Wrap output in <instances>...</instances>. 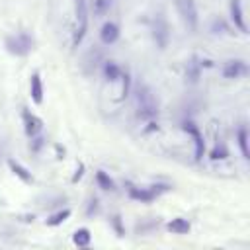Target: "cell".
Listing matches in <instances>:
<instances>
[{"mask_svg": "<svg viewBox=\"0 0 250 250\" xmlns=\"http://www.w3.org/2000/svg\"><path fill=\"white\" fill-rule=\"evenodd\" d=\"M135 109H137V117L141 121L154 127V121L158 117V100L154 98V94L148 86H139L137 88V92H135Z\"/></svg>", "mask_w": 250, "mask_h": 250, "instance_id": "cell-1", "label": "cell"}, {"mask_svg": "<svg viewBox=\"0 0 250 250\" xmlns=\"http://www.w3.org/2000/svg\"><path fill=\"white\" fill-rule=\"evenodd\" d=\"M35 45V39L27 33V31H18V33H12L6 37L4 41V47L10 55H16V57H25L27 53H31Z\"/></svg>", "mask_w": 250, "mask_h": 250, "instance_id": "cell-2", "label": "cell"}, {"mask_svg": "<svg viewBox=\"0 0 250 250\" xmlns=\"http://www.w3.org/2000/svg\"><path fill=\"white\" fill-rule=\"evenodd\" d=\"M88 31V8L86 0H74V25H72V45L78 47Z\"/></svg>", "mask_w": 250, "mask_h": 250, "instance_id": "cell-3", "label": "cell"}, {"mask_svg": "<svg viewBox=\"0 0 250 250\" xmlns=\"http://www.w3.org/2000/svg\"><path fill=\"white\" fill-rule=\"evenodd\" d=\"M176 10H178V14H180L184 25H186L189 31H195V29H197V21H199L195 0H176Z\"/></svg>", "mask_w": 250, "mask_h": 250, "instance_id": "cell-4", "label": "cell"}, {"mask_svg": "<svg viewBox=\"0 0 250 250\" xmlns=\"http://www.w3.org/2000/svg\"><path fill=\"white\" fill-rule=\"evenodd\" d=\"M152 37L160 49H166L170 41V31H168V21L162 18V14H156V18L152 20Z\"/></svg>", "mask_w": 250, "mask_h": 250, "instance_id": "cell-5", "label": "cell"}, {"mask_svg": "<svg viewBox=\"0 0 250 250\" xmlns=\"http://www.w3.org/2000/svg\"><path fill=\"white\" fill-rule=\"evenodd\" d=\"M182 129L193 139V145H195V158L199 160V158L203 156V152H205V141H203L201 131L197 129V125H195L193 121H184V123H182Z\"/></svg>", "mask_w": 250, "mask_h": 250, "instance_id": "cell-6", "label": "cell"}, {"mask_svg": "<svg viewBox=\"0 0 250 250\" xmlns=\"http://www.w3.org/2000/svg\"><path fill=\"white\" fill-rule=\"evenodd\" d=\"M166 186H152V188H129V195L137 201H143V203H148L152 201L160 191H164Z\"/></svg>", "mask_w": 250, "mask_h": 250, "instance_id": "cell-7", "label": "cell"}, {"mask_svg": "<svg viewBox=\"0 0 250 250\" xmlns=\"http://www.w3.org/2000/svg\"><path fill=\"white\" fill-rule=\"evenodd\" d=\"M21 119H23V129H25V135L27 137H37L43 129V121L41 117H37L35 113H31L29 109H23L21 111Z\"/></svg>", "mask_w": 250, "mask_h": 250, "instance_id": "cell-8", "label": "cell"}, {"mask_svg": "<svg viewBox=\"0 0 250 250\" xmlns=\"http://www.w3.org/2000/svg\"><path fill=\"white\" fill-rule=\"evenodd\" d=\"M248 72V66L242 59H232V61H227L225 66H223V76L225 78H240Z\"/></svg>", "mask_w": 250, "mask_h": 250, "instance_id": "cell-9", "label": "cell"}, {"mask_svg": "<svg viewBox=\"0 0 250 250\" xmlns=\"http://www.w3.org/2000/svg\"><path fill=\"white\" fill-rule=\"evenodd\" d=\"M229 10H230V20H232L234 27L240 29L242 33H246V20H244V12H242L240 0H230Z\"/></svg>", "mask_w": 250, "mask_h": 250, "instance_id": "cell-10", "label": "cell"}, {"mask_svg": "<svg viewBox=\"0 0 250 250\" xmlns=\"http://www.w3.org/2000/svg\"><path fill=\"white\" fill-rule=\"evenodd\" d=\"M117 37H119V27H117V23L105 21V23L102 25V29H100V39H102V43L111 45V43L117 41Z\"/></svg>", "mask_w": 250, "mask_h": 250, "instance_id": "cell-11", "label": "cell"}, {"mask_svg": "<svg viewBox=\"0 0 250 250\" xmlns=\"http://www.w3.org/2000/svg\"><path fill=\"white\" fill-rule=\"evenodd\" d=\"M29 94H31V100H33L35 104H41V102H43V82H41V76H39L37 72L31 74Z\"/></svg>", "mask_w": 250, "mask_h": 250, "instance_id": "cell-12", "label": "cell"}, {"mask_svg": "<svg viewBox=\"0 0 250 250\" xmlns=\"http://www.w3.org/2000/svg\"><path fill=\"white\" fill-rule=\"evenodd\" d=\"M203 62H207V61H203V59H199V57H193V59L188 62V68H186V76H188L191 82H197V78H199V72H201V68H203Z\"/></svg>", "mask_w": 250, "mask_h": 250, "instance_id": "cell-13", "label": "cell"}, {"mask_svg": "<svg viewBox=\"0 0 250 250\" xmlns=\"http://www.w3.org/2000/svg\"><path fill=\"white\" fill-rule=\"evenodd\" d=\"M166 229H168L170 232H174V234H188V232H189V223H188V219L176 217V219H172V221L166 225Z\"/></svg>", "mask_w": 250, "mask_h": 250, "instance_id": "cell-14", "label": "cell"}, {"mask_svg": "<svg viewBox=\"0 0 250 250\" xmlns=\"http://www.w3.org/2000/svg\"><path fill=\"white\" fill-rule=\"evenodd\" d=\"M236 141H238V148H240V152H242V158L248 160V158H250V148H248V131H246V127H240V129H238Z\"/></svg>", "mask_w": 250, "mask_h": 250, "instance_id": "cell-15", "label": "cell"}, {"mask_svg": "<svg viewBox=\"0 0 250 250\" xmlns=\"http://www.w3.org/2000/svg\"><path fill=\"white\" fill-rule=\"evenodd\" d=\"M8 166L12 168V172H14V174H16V176H18V178H20L21 182L29 184V182L33 180V178H31V172H27V170H25V168H23L21 164H18L16 160H8Z\"/></svg>", "mask_w": 250, "mask_h": 250, "instance_id": "cell-16", "label": "cell"}, {"mask_svg": "<svg viewBox=\"0 0 250 250\" xmlns=\"http://www.w3.org/2000/svg\"><path fill=\"white\" fill-rule=\"evenodd\" d=\"M90 240H92V234H90L88 229H78V230H74V234H72V242H74L76 246H80V248L88 246Z\"/></svg>", "mask_w": 250, "mask_h": 250, "instance_id": "cell-17", "label": "cell"}, {"mask_svg": "<svg viewBox=\"0 0 250 250\" xmlns=\"http://www.w3.org/2000/svg\"><path fill=\"white\" fill-rule=\"evenodd\" d=\"M104 74H105V78L109 80V82H115V80H121V74H123V70L115 64V62H105V66H104Z\"/></svg>", "mask_w": 250, "mask_h": 250, "instance_id": "cell-18", "label": "cell"}, {"mask_svg": "<svg viewBox=\"0 0 250 250\" xmlns=\"http://www.w3.org/2000/svg\"><path fill=\"white\" fill-rule=\"evenodd\" d=\"M111 2H113V0H92V10H94V16H96V18H104V16L109 12Z\"/></svg>", "mask_w": 250, "mask_h": 250, "instance_id": "cell-19", "label": "cell"}, {"mask_svg": "<svg viewBox=\"0 0 250 250\" xmlns=\"http://www.w3.org/2000/svg\"><path fill=\"white\" fill-rule=\"evenodd\" d=\"M68 217H70V209H62V211L51 215V217L47 219V225H49V227H57V225H61L62 221H66Z\"/></svg>", "mask_w": 250, "mask_h": 250, "instance_id": "cell-20", "label": "cell"}, {"mask_svg": "<svg viewBox=\"0 0 250 250\" xmlns=\"http://www.w3.org/2000/svg\"><path fill=\"white\" fill-rule=\"evenodd\" d=\"M96 180H98V184H100L104 189H113V182H111V178H109L105 172L100 170V172L96 174Z\"/></svg>", "mask_w": 250, "mask_h": 250, "instance_id": "cell-21", "label": "cell"}, {"mask_svg": "<svg viewBox=\"0 0 250 250\" xmlns=\"http://www.w3.org/2000/svg\"><path fill=\"white\" fill-rule=\"evenodd\" d=\"M227 146L223 145V143H219V145H215V148L211 150V158L213 160H221V158H227Z\"/></svg>", "mask_w": 250, "mask_h": 250, "instance_id": "cell-22", "label": "cell"}, {"mask_svg": "<svg viewBox=\"0 0 250 250\" xmlns=\"http://www.w3.org/2000/svg\"><path fill=\"white\" fill-rule=\"evenodd\" d=\"M219 29L227 31V23H225L223 20H215V21H213V27H211V31H213V33H219ZM223 31H221V33H223Z\"/></svg>", "mask_w": 250, "mask_h": 250, "instance_id": "cell-23", "label": "cell"}]
</instances>
